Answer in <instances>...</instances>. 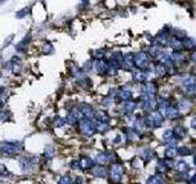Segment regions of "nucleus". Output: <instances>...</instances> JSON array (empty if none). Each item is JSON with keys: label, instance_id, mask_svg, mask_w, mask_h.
<instances>
[{"label": "nucleus", "instance_id": "37", "mask_svg": "<svg viewBox=\"0 0 196 184\" xmlns=\"http://www.w3.org/2000/svg\"><path fill=\"white\" fill-rule=\"evenodd\" d=\"M191 150L188 147V146H183V147H180L179 149V151H178V153L179 155H183V156H189V155H191Z\"/></svg>", "mask_w": 196, "mask_h": 184}, {"label": "nucleus", "instance_id": "47", "mask_svg": "<svg viewBox=\"0 0 196 184\" xmlns=\"http://www.w3.org/2000/svg\"><path fill=\"white\" fill-rule=\"evenodd\" d=\"M189 107H190V103H189V102H186V101H184V102H180V103H179V108H180L181 111H186Z\"/></svg>", "mask_w": 196, "mask_h": 184}, {"label": "nucleus", "instance_id": "5", "mask_svg": "<svg viewBox=\"0 0 196 184\" xmlns=\"http://www.w3.org/2000/svg\"><path fill=\"white\" fill-rule=\"evenodd\" d=\"M123 172H124V167L119 163H115L113 165L112 167V172H110V177H112V180L118 183L121 180V177H123Z\"/></svg>", "mask_w": 196, "mask_h": 184}, {"label": "nucleus", "instance_id": "57", "mask_svg": "<svg viewBox=\"0 0 196 184\" xmlns=\"http://www.w3.org/2000/svg\"><path fill=\"white\" fill-rule=\"evenodd\" d=\"M194 160H195V165H196V152H195V157H194Z\"/></svg>", "mask_w": 196, "mask_h": 184}, {"label": "nucleus", "instance_id": "26", "mask_svg": "<svg viewBox=\"0 0 196 184\" xmlns=\"http://www.w3.org/2000/svg\"><path fill=\"white\" fill-rule=\"evenodd\" d=\"M159 60H161V64H171L173 58L171 57V54H168V53H161L159 55Z\"/></svg>", "mask_w": 196, "mask_h": 184}, {"label": "nucleus", "instance_id": "10", "mask_svg": "<svg viewBox=\"0 0 196 184\" xmlns=\"http://www.w3.org/2000/svg\"><path fill=\"white\" fill-rule=\"evenodd\" d=\"M123 64H124V68H125L126 70H130V69H131V68L134 67V65H135L134 55H133V54H130V53L125 54L124 58H123Z\"/></svg>", "mask_w": 196, "mask_h": 184}, {"label": "nucleus", "instance_id": "2", "mask_svg": "<svg viewBox=\"0 0 196 184\" xmlns=\"http://www.w3.org/2000/svg\"><path fill=\"white\" fill-rule=\"evenodd\" d=\"M21 151V146L19 142H5L0 146V152L4 155H15Z\"/></svg>", "mask_w": 196, "mask_h": 184}, {"label": "nucleus", "instance_id": "42", "mask_svg": "<svg viewBox=\"0 0 196 184\" xmlns=\"http://www.w3.org/2000/svg\"><path fill=\"white\" fill-rule=\"evenodd\" d=\"M0 176L1 177H9L10 176V172L4 165H0Z\"/></svg>", "mask_w": 196, "mask_h": 184}, {"label": "nucleus", "instance_id": "48", "mask_svg": "<svg viewBox=\"0 0 196 184\" xmlns=\"http://www.w3.org/2000/svg\"><path fill=\"white\" fill-rule=\"evenodd\" d=\"M167 145L169 146V147H174L175 145H177V139H169V140H167Z\"/></svg>", "mask_w": 196, "mask_h": 184}, {"label": "nucleus", "instance_id": "46", "mask_svg": "<svg viewBox=\"0 0 196 184\" xmlns=\"http://www.w3.org/2000/svg\"><path fill=\"white\" fill-rule=\"evenodd\" d=\"M172 136H173V130H165L164 131V134H163V139L164 140H169V139H172Z\"/></svg>", "mask_w": 196, "mask_h": 184}, {"label": "nucleus", "instance_id": "8", "mask_svg": "<svg viewBox=\"0 0 196 184\" xmlns=\"http://www.w3.org/2000/svg\"><path fill=\"white\" fill-rule=\"evenodd\" d=\"M80 112L81 114L87 118V119H91L92 117H95V111L92 108V106L91 104H87V103H82L81 106H80Z\"/></svg>", "mask_w": 196, "mask_h": 184}, {"label": "nucleus", "instance_id": "45", "mask_svg": "<svg viewBox=\"0 0 196 184\" xmlns=\"http://www.w3.org/2000/svg\"><path fill=\"white\" fill-rule=\"evenodd\" d=\"M51 50H53V48H51V44H49V43H45L44 47L42 48V52H43L44 54H49V53H51Z\"/></svg>", "mask_w": 196, "mask_h": 184}, {"label": "nucleus", "instance_id": "49", "mask_svg": "<svg viewBox=\"0 0 196 184\" xmlns=\"http://www.w3.org/2000/svg\"><path fill=\"white\" fill-rule=\"evenodd\" d=\"M28 11V9L26 7V9H23V11H20V12H17V17L20 19V17H25L26 16V12Z\"/></svg>", "mask_w": 196, "mask_h": 184}, {"label": "nucleus", "instance_id": "25", "mask_svg": "<svg viewBox=\"0 0 196 184\" xmlns=\"http://www.w3.org/2000/svg\"><path fill=\"white\" fill-rule=\"evenodd\" d=\"M156 41L158 42L159 44H165L168 42V34L165 32L158 33V34H157V37H156Z\"/></svg>", "mask_w": 196, "mask_h": 184}, {"label": "nucleus", "instance_id": "29", "mask_svg": "<svg viewBox=\"0 0 196 184\" xmlns=\"http://www.w3.org/2000/svg\"><path fill=\"white\" fill-rule=\"evenodd\" d=\"M147 184H163V178L161 176H153L148 178Z\"/></svg>", "mask_w": 196, "mask_h": 184}, {"label": "nucleus", "instance_id": "36", "mask_svg": "<svg viewBox=\"0 0 196 184\" xmlns=\"http://www.w3.org/2000/svg\"><path fill=\"white\" fill-rule=\"evenodd\" d=\"M58 184H74V180H72V178H71V177H69V176H65V177H63V178H60V179H59Z\"/></svg>", "mask_w": 196, "mask_h": 184}, {"label": "nucleus", "instance_id": "35", "mask_svg": "<svg viewBox=\"0 0 196 184\" xmlns=\"http://www.w3.org/2000/svg\"><path fill=\"white\" fill-rule=\"evenodd\" d=\"M154 71H156V74H158V75H164V74H167V68L164 67L163 64H157L156 68H154Z\"/></svg>", "mask_w": 196, "mask_h": 184}, {"label": "nucleus", "instance_id": "28", "mask_svg": "<svg viewBox=\"0 0 196 184\" xmlns=\"http://www.w3.org/2000/svg\"><path fill=\"white\" fill-rule=\"evenodd\" d=\"M20 162H21V168L23 169V171H26V169H28L31 166H32V162H31V159L28 160V159H26V157H22V159L20 160Z\"/></svg>", "mask_w": 196, "mask_h": 184}, {"label": "nucleus", "instance_id": "33", "mask_svg": "<svg viewBox=\"0 0 196 184\" xmlns=\"http://www.w3.org/2000/svg\"><path fill=\"white\" fill-rule=\"evenodd\" d=\"M109 129V125H108V123H97L96 124V130L97 131H99V133H104V131H107Z\"/></svg>", "mask_w": 196, "mask_h": 184}, {"label": "nucleus", "instance_id": "3", "mask_svg": "<svg viewBox=\"0 0 196 184\" xmlns=\"http://www.w3.org/2000/svg\"><path fill=\"white\" fill-rule=\"evenodd\" d=\"M163 122V118H162V114L161 113H157V112H152L148 114L147 119H146V123L151 126V128H158Z\"/></svg>", "mask_w": 196, "mask_h": 184}, {"label": "nucleus", "instance_id": "18", "mask_svg": "<svg viewBox=\"0 0 196 184\" xmlns=\"http://www.w3.org/2000/svg\"><path fill=\"white\" fill-rule=\"evenodd\" d=\"M183 46H184L185 48H188V49H194V48H196V41H195V38H191V37L184 38Z\"/></svg>", "mask_w": 196, "mask_h": 184}, {"label": "nucleus", "instance_id": "34", "mask_svg": "<svg viewBox=\"0 0 196 184\" xmlns=\"http://www.w3.org/2000/svg\"><path fill=\"white\" fill-rule=\"evenodd\" d=\"M167 169H168V166H167V162H164V161H159L158 165H157V168H156V171L158 173H163Z\"/></svg>", "mask_w": 196, "mask_h": 184}, {"label": "nucleus", "instance_id": "53", "mask_svg": "<svg viewBox=\"0 0 196 184\" xmlns=\"http://www.w3.org/2000/svg\"><path fill=\"white\" fill-rule=\"evenodd\" d=\"M120 141H121V136H120V135H118V136L115 138L114 142H115V144H120Z\"/></svg>", "mask_w": 196, "mask_h": 184}, {"label": "nucleus", "instance_id": "31", "mask_svg": "<svg viewBox=\"0 0 196 184\" xmlns=\"http://www.w3.org/2000/svg\"><path fill=\"white\" fill-rule=\"evenodd\" d=\"M165 157L167 159H174V157L178 155V151L174 149V147H168L167 150H165Z\"/></svg>", "mask_w": 196, "mask_h": 184}, {"label": "nucleus", "instance_id": "51", "mask_svg": "<svg viewBox=\"0 0 196 184\" xmlns=\"http://www.w3.org/2000/svg\"><path fill=\"white\" fill-rule=\"evenodd\" d=\"M83 69H85L86 71H88L89 69H92V63H89V61H87V63H86V65H85V67H83Z\"/></svg>", "mask_w": 196, "mask_h": 184}, {"label": "nucleus", "instance_id": "16", "mask_svg": "<svg viewBox=\"0 0 196 184\" xmlns=\"http://www.w3.org/2000/svg\"><path fill=\"white\" fill-rule=\"evenodd\" d=\"M164 114H165L167 118H169V119H175V118L178 117V111H177V108H174V107H172V106H169V107L165 109Z\"/></svg>", "mask_w": 196, "mask_h": 184}, {"label": "nucleus", "instance_id": "55", "mask_svg": "<svg viewBox=\"0 0 196 184\" xmlns=\"http://www.w3.org/2000/svg\"><path fill=\"white\" fill-rule=\"evenodd\" d=\"M191 59L196 63V52H195V53H192V55H191Z\"/></svg>", "mask_w": 196, "mask_h": 184}, {"label": "nucleus", "instance_id": "24", "mask_svg": "<svg viewBox=\"0 0 196 184\" xmlns=\"http://www.w3.org/2000/svg\"><path fill=\"white\" fill-rule=\"evenodd\" d=\"M118 96H119V98L123 99V101H129L130 98L133 97V93L130 91H127V90H123V91H120L119 93H118Z\"/></svg>", "mask_w": 196, "mask_h": 184}, {"label": "nucleus", "instance_id": "58", "mask_svg": "<svg viewBox=\"0 0 196 184\" xmlns=\"http://www.w3.org/2000/svg\"><path fill=\"white\" fill-rule=\"evenodd\" d=\"M0 76H1V74H0Z\"/></svg>", "mask_w": 196, "mask_h": 184}, {"label": "nucleus", "instance_id": "20", "mask_svg": "<svg viewBox=\"0 0 196 184\" xmlns=\"http://www.w3.org/2000/svg\"><path fill=\"white\" fill-rule=\"evenodd\" d=\"M140 155H141V157H142V160L146 161V162L150 161L152 157H153V152H152L151 149H143V150H141Z\"/></svg>", "mask_w": 196, "mask_h": 184}, {"label": "nucleus", "instance_id": "6", "mask_svg": "<svg viewBox=\"0 0 196 184\" xmlns=\"http://www.w3.org/2000/svg\"><path fill=\"white\" fill-rule=\"evenodd\" d=\"M5 68H6L9 71H11V73H14V74H19V73H20V70H21V64H20L19 58H17V57L12 58V59H11L9 63H6V64H5Z\"/></svg>", "mask_w": 196, "mask_h": 184}, {"label": "nucleus", "instance_id": "11", "mask_svg": "<svg viewBox=\"0 0 196 184\" xmlns=\"http://www.w3.org/2000/svg\"><path fill=\"white\" fill-rule=\"evenodd\" d=\"M108 67H109V64H107L103 59H102V60H97V63L95 64V69H96V71H97L98 74H104V73H107V71H108Z\"/></svg>", "mask_w": 196, "mask_h": 184}, {"label": "nucleus", "instance_id": "39", "mask_svg": "<svg viewBox=\"0 0 196 184\" xmlns=\"http://www.w3.org/2000/svg\"><path fill=\"white\" fill-rule=\"evenodd\" d=\"M10 118L9 111H0V122H5Z\"/></svg>", "mask_w": 196, "mask_h": 184}, {"label": "nucleus", "instance_id": "40", "mask_svg": "<svg viewBox=\"0 0 196 184\" xmlns=\"http://www.w3.org/2000/svg\"><path fill=\"white\" fill-rule=\"evenodd\" d=\"M53 123H54V126H63L64 123H65V119L61 118V117H55Z\"/></svg>", "mask_w": 196, "mask_h": 184}, {"label": "nucleus", "instance_id": "9", "mask_svg": "<svg viewBox=\"0 0 196 184\" xmlns=\"http://www.w3.org/2000/svg\"><path fill=\"white\" fill-rule=\"evenodd\" d=\"M156 99L153 98V96H145L143 97V102H142V108L147 109V111H152L157 104H156Z\"/></svg>", "mask_w": 196, "mask_h": 184}, {"label": "nucleus", "instance_id": "14", "mask_svg": "<svg viewBox=\"0 0 196 184\" xmlns=\"http://www.w3.org/2000/svg\"><path fill=\"white\" fill-rule=\"evenodd\" d=\"M110 157H112V155H108V153L102 152V153H98V155H97L96 161H97V163H98L99 166H101V165H106V163L109 162Z\"/></svg>", "mask_w": 196, "mask_h": 184}, {"label": "nucleus", "instance_id": "56", "mask_svg": "<svg viewBox=\"0 0 196 184\" xmlns=\"http://www.w3.org/2000/svg\"><path fill=\"white\" fill-rule=\"evenodd\" d=\"M76 180H77V182H76L77 184H81V183H82V178H80V177H78V178H77Z\"/></svg>", "mask_w": 196, "mask_h": 184}, {"label": "nucleus", "instance_id": "21", "mask_svg": "<svg viewBox=\"0 0 196 184\" xmlns=\"http://www.w3.org/2000/svg\"><path fill=\"white\" fill-rule=\"evenodd\" d=\"M146 120H143V119H139V120H136L135 122V130L136 131H139V133H142V131L143 130H145L146 129Z\"/></svg>", "mask_w": 196, "mask_h": 184}, {"label": "nucleus", "instance_id": "13", "mask_svg": "<svg viewBox=\"0 0 196 184\" xmlns=\"http://www.w3.org/2000/svg\"><path fill=\"white\" fill-rule=\"evenodd\" d=\"M92 167H93L92 159H89V157H87V156L82 157L81 161H80V168H82V169H89V168H92Z\"/></svg>", "mask_w": 196, "mask_h": 184}, {"label": "nucleus", "instance_id": "41", "mask_svg": "<svg viewBox=\"0 0 196 184\" xmlns=\"http://www.w3.org/2000/svg\"><path fill=\"white\" fill-rule=\"evenodd\" d=\"M93 57L98 60H102V58L104 57V50L103 49H98V50H95L93 52Z\"/></svg>", "mask_w": 196, "mask_h": 184}, {"label": "nucleus", "instance_id": "38", "mask_svg": "<svg viewBox=\"0 0 196 184\" xmlns=\"http://www.w3.org/2000/svg\"><path fill=\"white\" fill-rule=\"evenodd\" d=\"M44 155L47 157H53L54 156V147L51 146V145H48L45 147V150H44Z\"/></svg>", "mask_w": 196, "mask_h": 184}, {"label": "nucleus", "instance_id": "1", "mask_svg": "<svg viewBox=\"0 0 196 184\" xmlns=\"http://www.w3.org/2000/svg\"><path fill=\"white\" fill-rule=\"evenodd\" d=\"M80 130L81 133L85 134L86 136H91L95 134L96 131V124L92 122V119H87V118H83L80 122Z\"/></svg>", "mask_w": 196, "mask_h": 184}, {"label": "nucleus", "instance_id": "23", "mask_svg": "<svg viewBox=\"0 0 196 184\" xmlns=\"http://www.w3.org/2000/svg\"><path fill=\"white\" fill-rule=\"evenodd\" d=\"M183 85H184L185 88L186 87H194V86H196V77H194V76L186 77L185 80L183 81Z\"/></svg>", "mask_w": 196, "mask_h": 184}, {"label": "nucleus", "instance_id": "7", "mask_svg": "<svg viewBox=\"0 0 196 184\" xmlns=\"http://www.w3.org/2000/svg\"><path fill=\"white\" fill-rule=\"evenodd\" d=\"M81 112L80 111H77V109H72L68 117L65 118V122H68L69 124H74V123H77V122H80L81 120Z\"/></svg>", "mask_w": 196, "mask_h": 184}, {"label": "nucleus", "instance_id": "50", "mask_svg": "<svg viewBox=\"0 0 196 184\" xmlns=\"http://www.w3.org/2000/svg\"><path fill=\"white\" fill-rule=\"evenodd\" d=\"M70 167H71V168H80V162L72 161V162L70 163Z\"/></svg>", "mask_w": 196, "mask_h": 184}, {"label": "nucleus", "instance_id": "30", "mask_svg": "<svg viewBox=\"0 0 196 184\" xmlns=\"http://www.w3.org/2000/svg\"><path fill=\"white\" fill-rule=\"evenodd\" d=\"M133 76H134V79L136 81H145L146 79H147V75L146 74H143V73H141V71H135L134 74H133Z\"/></svg>", "mask_w": 196, "mask_h": 184}, {"label": "nucleus", "instance_id": "52", "mask_svg": "<svg viewBox=\"0 0 196 184\" xmlns=\"http://www.w3.org/2000/svg\"><path fill=\"white\" fill-rule=\"evenodd\" d=\"M110 102H112V98H106V99H103V104H104V106H109Z\"/></svg>", "mask_w": 196, "mask_h": 184}, {"label": "nucleus", "instance_id": "17", "mask_svg": "<svg viewBox=\"0 0 196 184\" xmlns=\"http://www.w3.org/2000/svg\"><path fill=\"white\" fill-rule=\"evenodd\" d=\"M107 172H106V168H104L103 166H96L93 168V176L95 177H99V178H103L106 177Z\"/></svg>", "mask_w": 196, "mask_h": 184}, {"label": "nucleus", "instance_id": "27", "mask_svg": "<svg viewBox=\"0 0 196 184\" xmlns=\"http://www.w3.org/2000/svg\"><path fill=\"white\" fill-rule=\"evenodd\" d=\"M175 168L179 171V172L183 173V172H186L188 168H189V166H188V163H186L185 161H179V162H177Z\"/></svg>", "mask_w": 196, "mask_h": 184}, {"label": "nucleus", "instance_id": "4", "mask_svg": "<svg viewBox=\"0 0 196 184\" xmlns=\"http://www.w3.org/2000/svg\"><path fill=\"white\" fill-rule=\"evenodd\" d=\"M134 61H135V65L139 69H147L148 64H150V60H148V57H147L146 53H137V54H135Z\"/></svg>", "mask_w": 196, "mask_h": 184}, {"label": "nucleus", "instance_id": "32", "mask_svg": "<svg viewBox=\"0 0 196 184\" xmlns=\"http://www.w3.org/2000/svg\"><path fill=\"white\" fill-rule=\"evenodd\" d=\"M135 108H136V103H135V102H126V103L124 104V111L127 112V113L134 112Z\"/></svg>", "mask_w": 196, "mask_h": 184}, {"label": "nucleus", "instance_id": "43", "mask_svg": "<svg viewBox=\"0 0 196 184\" xmlns=\"http://www.w3.org/2000/svg\"><path fill=\"white\" fill-rule=\"evenodd\" d=\"M126 134H127V139H129L130 141L137 140V133H136V131H134V130H129V133H126Z\"/></svg>", "mask_w": 196, "mask_h": 184}, {"label": "nucleus", "instance_id": "54", "mask_svg": "<svg viewBox=\"0 0 196 184\" xmlns=\"http://www.w3.org/2000/svg\"><path fill=\"white\" fill-rule=\"evenodd\" d=\"M191 126L194 129H196V118H192V120H191Z\"/></svg>", "mask_w": 196, "mask_h": 184}, {"label": "nucleus", "instance_id": "19", "mask_svg": "<svg viewBox=\"0 0 196 184\" xmlns=\"http://www.w3.org/2000/svg\"><path fill=\"white\" fill-rule=\"evenodd\" d=\"M169 44H171V47L174 49V50H181L183 49V42L180 41V39H178V38H172L171 39V42H169Z\"/></svg>", "mask_w": 196, "mask_h": 184}, {"label": "nucleus", "instance_id": "22", "mask_svg": "<svg viewBox=\"0 0 196 184\" xmlns=\"http://www.w3.org/2000/svg\"><path fill=\"white\" fill-rule=\"evenodd\" d=\"M185 129L183 128L181 125H178V126H175L174 129H173V135H175L177 138H184L185 136Z\"/></svg>", "mask_w": 196, "mask_h": 184}, {"label": "nucleus", "instance_id": "44", "mask_svg": "<svg viewBox=\"0 0 196 184\" xmlns=\"http://www.w3.org/2000/svg\"><path fill=\"white\" fill-rule=\"evenodd\" d=\"M150 53H151V55L156 57V55L161 54V49H159V47H157V46H153V47H151V49H150Z\"/></svg>", "mask_w": 196, "mask_h": 184}, {"label": "nucleus", "instance_id": "12", "mask_svg": "<svg viewBox=\"0 0 196 184\" xmlns=\"http://www.w3.org/2000/svg\"><path fill=\"white\" fill-rule=\"evenodd\" d=\"M142 91L145 92L146 96H153L156 92H157V87L152 82H147L145 86H142Z\"/></svg>", "mask_w": 196, "mask_h": 184}, {"label": "nucleus", "instance_id": "15", "mask_svg": "<svg viewBox=\"0 0 196 184\" xmlns=\"http://www.w3.org/2000/svg\"><path fill=\"white\" fill-rule=\"evenodd\" d=\"M95 118L97 119V122H99V123H108L109 119H110L109 115L106 112H102V111L95 113Z\"/></svg>", "mask_w": 196, "mask_h": 184}]
</instances>
